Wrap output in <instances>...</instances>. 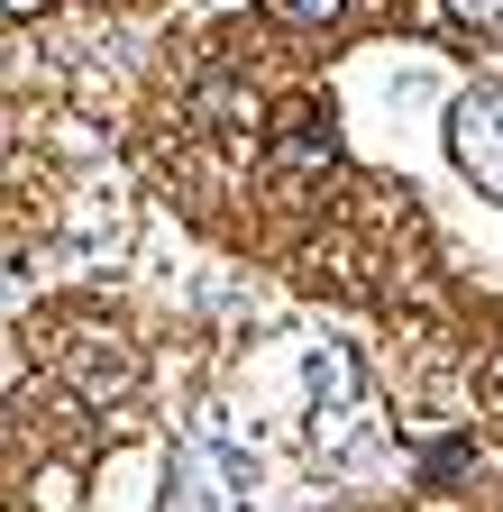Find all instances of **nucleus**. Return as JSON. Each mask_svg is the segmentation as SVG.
I'll use <instances>...</instances> for the list:
<instances>
[{"label": "nucleus", "mask_w": 503, "mask_h": 512, "mask_svg": "<svg viewBox=\"0 0 503 512\" xmlns=\"http://www.w3.org/2000/svg\"><path fill=\"white\" fill-rule=\"evenodd\" d=\"M449 37L476 46V55H494L503 46V0H449Z\"/></svg>", "instance_id": "nucleus-4"}, {"label": "nucleus", "mask_w": 503, "mask_h": 512, "mask_svg": "<svg viewBox=\"0 0 503 512\" xmlns=\"http://www.w3.org/2000/svg\"><path fill=\"white\" fill-rule=\"evenodd\" d=\"M202 128H220V138H257V92H247V83H202Z\"/></svg>", "instance_id": "nucleus-3"}, {"label": "nucleus", "mask_w": 503, "mask_h": 512, "mask_svg": "<svg viewBox=\"0 0 503 512\" xmlns=\"http://www.w3.org/2000/svg\"><path fill=\"white\" fill-rule=\"evenodd\" d=\"M266 10H275L284 28H330V19L348 10V0H266Z\"/></svg>", "instance_id": "nucleus-5"}, {"label": "nucleus", "mask_w": 503, "mask_h": 512, "mask_svg": "<svg viewBox=\"0 0 503 512\" xmlns=\"http://www.w3.org/2000/svg\"><path fill=\"white\" fill-rule=\"evenodd\" d=\"M37 10H46V0H10V19H37Z\"/></svg>", "instance_id": "nucleus-6"}, {"label": "nucleus", "mask_w": 503, "mask_h": 512, "mask_svg": "<svg viewBox=\"0 0 503 512\" xmlns=\"http://www.w3.org/2000/svg\"><path fill=\"white\" fill-rule=\"evenodd\" d=\"M330 165H339V119H330V101H284L275 110V147H266V183L302 192V183H321Z\"/></svg>", "instance_id": "nucleus-1"}, {"label": "nucleus", "mask_w": 503, "mask_h": 512, "mask_svg": "<svg viewBox=\"0 0 503 512\" xmlns=\"http://www.w3.org/2000/svg\"><path fill=\"white\" fill-rule=\"evenodd\" d=\"M449 156H458L485 192H503V83H485V92L458 101V119H449Z\"/></svg>", "instance_id": "nucleus-2"}]
</instances>
